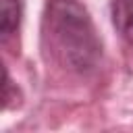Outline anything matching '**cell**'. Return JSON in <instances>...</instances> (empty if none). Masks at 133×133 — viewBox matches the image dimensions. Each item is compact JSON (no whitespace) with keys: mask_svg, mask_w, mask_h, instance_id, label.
I'll use <instances>...</instances> for the list:
<instances>
[{"mask_svg":"<svg viewBox=\"0 0 133 133\" xmlns=\"http://www.w3.org/2000/svg\"><path fill=\"white\" fill-rule=\"evenodd\" d=\"M46 56L73 73H87L102 58V42L85 6L77 0H48L42 15Z\"/></svg>","mask_w":133,"mask_h":133,"instance_id":"obj_1","label":"cell"},{"mask_svg":"<svg viewBox=\"0 0 133 133\" xmlns=\"http://www.w3.org/2000/svg\"><path fill=\"white\" fill-rule=\"evenodd\" d=\"M110 15L116 33L125 42L133 44V0H112Z\"/></svg>","mask_w":133,"mask_h":133,"instance_id":"obj_2","label":"cell"},{"mask_svg":"<svg viewBox=\"0 0 133 133\" xmlns=\"http://www.w3.org/2000/svg\"><path fill=\"white\" fill-rule=\"evenodd\" d=\"M21 0H0V33L2 37L12 35L21 25Z\"/></svg>","mask_w":133,"mask_h":133,"instance_id":"obj_3","label":"cell"}]
</instances>
